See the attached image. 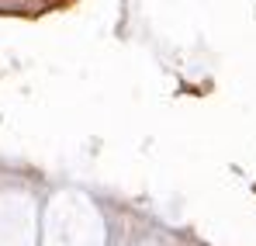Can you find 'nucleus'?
I'll return each instance as SVG.
<instances>
[]
</instances>
